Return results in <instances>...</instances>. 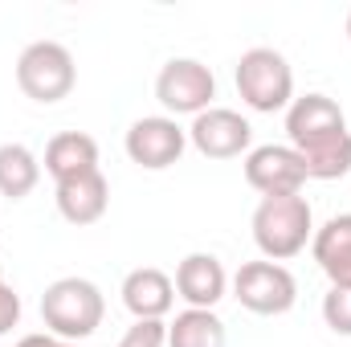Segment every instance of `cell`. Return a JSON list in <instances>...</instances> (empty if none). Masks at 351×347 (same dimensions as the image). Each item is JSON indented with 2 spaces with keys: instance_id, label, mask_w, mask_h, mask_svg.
Wrapping results in <instances>:
<instances>
[{
  "instance_id": "12",
  "label": "cell",
  "mask_w": 351,
  "mask_h": 347,
  "mask_svg": "<svg viewBox=\"0 0 351 347\" xmlns=\"http://www.w3.org/2000/svg\"><path fill=\"white\" fill-rule=\"evenodd\" d=\"M176 302V282L156 270V265H139L123 278V307L135 319H164Z\"/></svg>"
},
{
  "instance_id": "17",
  "label": "cell",
  "mask_w": 351,
  "mask_h": 347,
  "mask_svg": "<svg viewBox=\"0 0 351 347\" xmlns=\"http://www.w3.org/2000/svg\"><path fill=\"white\" fill-rule=\"evenodd\" d=\"M41 180V164L25 143H0V196L21 200L37 188Z\"/></svg>"
},
{
  "instance_id": "15",
  "label": "cell",
  "mask_w": 351,
  "mask_h": 347,
  "mask_svg": "<svg viewBox=\"0 0 351 347\" xmlns=\"http://www.w3.org/2000/svg\"><path fill=\"white\" fill-rule=\"evenodd\" d=\"M45 172L53 176L58 184L62 180H74V176L98 172V143L82 135V131H62L49 139L45 147Z\"/></svg>"
},
{
  "instance_id": "19",
  "label": "cell",
  "mask_w": 351,
  "mask_h": 347,
  "mask_svg": "<svg viewBox=\"0 0 351 347\" xmlns=\"http://www.w3.org/2000/svg\"><path fill=\"white\" fill-rule=\"evenodd\" d=\"M168 344V323L164 319H135L119 347H164Z\"/></svg>"
},
{
  "instance_id": "2",
  "label": "cell",
  "mask_w": 351,
  "mask_h": 347,
  "mask_svg": "<svg viewBox=\"0 0 351 347\" xmlns=\"http://www.w3.org/2000/svg\"><path fill=\"white\" fill-rule=\"evenodd\" d=\"M102 315H106V302L90 278H58L41 294V319H45L49 335H58L66 344L94 335L102 327Z\"/></svg>"
},
{
  "instance_id": "6",
  "label": "cell",
  "mask_w": 351,
  "mask_h": 347,
  "mask_svg": "<svg viewBox=\"0 0 351 347\" xmlns=\"http://www.w3.org/2000/svg\"><path fill=\"white\" fill-rule=\"evenodd\" d=\"M233 298L254 315H286L298 302V282L282 261H245L233 274Z\"/></svg>"
},
{
  "instance_id": "5",
  "label": "cell",
  "mask_w": 351,
  "mask_h": 347,
  "mask_svg": "<svg viewBox=\"0 0 351 347\" xmlns=\"http://www.w3.org/2000/svg\"><path fill=\"white\" fill-rule=\"evenodd\" d=\"M74 82H78V66L62 41H33L16 58V86L33 102H62L70 98Z\"/></svg>"
},
{
  "instance_id": "3",
  "label": "cell",
  "mask_w": 351,
  "mask_h": 347,
  "mask_svg": "<svg viewBox=\"0 0 351 347\" xmlns=\"http://www.w3.org/2000/svg\"><path fill=\"white\" fill-rule=\"evenodd\" d=\"M311 237H315V221H311V204L302 192L298 196H262V204L254 213V241L265 261H286L302 254Z\"/></svg>"
},
{
  "instance_id": "9",
  "label": "cell",
  "mask_w": 351,
  "mask_h": 347,
  "mask_svg": "<svg viewBox=\"0 0 351 347\" xmlns=\"http://www.w3.org/2000/svg\"><path fill=\"white\" fill-rule=\"evenodd\" d=\"M250 139H254L250 119H241V115L229 110V106H208V110L196 115L192 127H188V143H192L204 160H233V156L250 152Z\"/></svg>"
},
{
  "instance_id": "16",
  "label": "cell",
  "mask_w": 351,
  "mask_h": 347,
  "mask_svg": "<svg viewBox=\"0 0 351 347\" xmlns=\"http://www.w3.org/2000/svg\"><path fill=\"white\" fill-rule=\"evenodd\" d=\"M225 323L213 311H180L168 323V347H225Z\"/></svg>"
},
{
  "instance_id": "20",
  "label": "cell",
  "mask_w": 351,
  "mask_h": 347,
  "mask_svg": "<svg viewBox=\"0 0 351 347\" xmlns=\"http://www.w3.org/2000/svg\"><path fill=\"white\" fill-rule=\"evenodd\" d=\"M16 323H21V294L8 282H0V335H8Z\"/></svg>"
},
{
  "instance_id": "22",
  "label": "cell",
  "mask_w": 351,
  "mask_h": 347,
  "mask_svg": "<svg viewBox=\"0 0 351 347\" xmlns=\"http://www.w3.org/2000/svg\"><path fill=\"white\" fill-rule=\"evenodd\" d=\"M348 37H351V12H348Z\"/></svg>"
},
{
  "instance_id": "1",
  "label": "cell",
  "mask_w": 351,
  "mask_h": 347,
  "mask_svg": "<svg viewBox=\"0 0 351 347\" xmlns=\"http://www.w3.org/2000/svg\"><path fill=\"white\" fill-rule=\"evenodd\" d=\"M290 147L302 156L306 180H339L351 172V131L335 98L302 94L286 106Z\"/></svg>"
},
{
  "instance_id": "10",
  "label": "cell",
  "mask_w": 351,
  "mask_h": 347,
  "mask_svg": "<svg viewBox=\"0 0 351 347\" xmlns=\"http://www.w3.org/2000/svg\"><path fill=\"white\" fill-rule=\"evenodd\" d=\"M245 180L262 196H298L306 184V164L294 147L265 143V147H254L245 156Z\"/></svg>"
},
{
  "instance_id": "21",
  "label": "cell",
  "mask_w": 351,
  "mask_h": 347,
  "mask_svg": "<svg viewBox=\"0 0 351 347\" xmlns=\"http://www.w3.org/2000/svg\"><path fill=\"white\" fill-rule=\"evenodd\" d=\"M16 347H78V344H66V339H58V335H25Z\"/></svg>"
},
{
  "instance_id": "23",
  "label": "cell",
  "mask_w": 351,
  "mask_h": 347,
  "mask_svg": "<svg viewBox=\"0 0 351 347\" xmlns=\"http://www.w3.org/2000/svg\"><path fill=\"white\" fill-rule=\"evenodd\" d=\"M0 282H4V278H0Z\"/></svg>"
},
{
  "instance_id": "8",
  "label": "cell",
  "mask_w": 351,
  "mask_h": 347,
  "mask_svg": "<svg viewBox=\"0 0 351 347\" xmlns=\"http://www.w3.org/2000/svg\"><path fill=\"white\" fill-rule=\"evenodd\" d=\"M184 147H188V131L168 115H147L127 127V156H131V164H139L147 172H164V168L180 164Z\"/></svg>"
},
{
  "instance_id": "14",
  "label": "cell",
  "mask_w": 351,
  "mask_h": 347,
  "mask_svg": "<svg viewBox=\"0 0 351 347\" xmlns=\"http://www.w3.org/2000/svg\"><path fill=\"white\" fill-rule=\"evenodd\" d=\"M311 250L331 286H351V213H339L323 229H315Z\"/></svg>"
},
{
  "instance_id": "13",
  "label": "cell",
  "mask_w": 351,
  "mask_h": 347,
  "mask_svg": "<svg viewBox=\"0 0 351 347\" xmlns=\"http://www.w3.org/2000/svg\"><path fill=\"white\" fill-rule=\"evenodd\" d=\"M106 204H110V184H106L102 172H86V176H74V180L58 184V213L70 225H94V221H102Z\"/></svg>"
},
{
  "instance_id": "7",
  "label": "cell",
  "mask_w": 351,
  "mask_h": 347,
  "mask_svg": "<svg viewBox=\"0 0 351 347\" xmlns=\"http://www.w3.org/2000/svg\"><path fill=\"white\" fill-rule=\"evenodd\" d=\"M156 98H160V106L168 110V119L172 115H204L208 110V102L217 98V78H213V70L204 66V62H196V58H172L164 70H160V78H156Z\"/></svg>"
},
{
  "instance_id": "18",
  "label": "cell",
  "mask_w": 351,
  "mask_h": 347,
  "mask_svg": "<svg viewBox=\"0 0 351 347\" xmlns=\"http://www.w3.org/2000/svg\"><path fill=\"white\" fill-rule=\"evenodd\" d=\"M323 319L335 335H351V286H331L323 298Z\"/></svg>"
},
{
  "instance_id": "11",
  "label": "cell",
  "mask_w": 351,
  "mask_h": 347,
  "mask_svg": "<svg viewBox=\"0 0 351 347\" xmlns=\"http://www.w3.org/2000/svg\"><path fill=\"white\" fill-rule=\"evenodd\" d=\"M229 290V274L213 254H188L176 265V294L196 307V311H213Z\"/></svg>"
},
{
  "instance_id": "4",
  "label": "cell",
  "mask_w": 351,
  "mask_h": 347,
  "mask_svg": "<svg viewBox=\"0 0 351 347\" xmlns=\"http://www.w3.org/2000/svg\"><path fill=\"white\" fill-rule=\"evenodd\" d=\"M237 94L245 98L250 110H262V115L286 110L294 102V70H290V62L269 45L245 49L241 62H237Z\"/></svg>"
}]
</instances>
